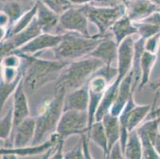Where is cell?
Listing matches in <instances>:
<instances>
[{
    "label": "cell",
    "mask_w": 160,
    "mask_h": 159,
    "mask_svg": "<svg viewBox=\"0 0 160 159\" xmlns=\"http://www.w3.org/2000/svg\"><path fill=\"white\" fill-rule=\"evenodd\" d=\"M18 55L24 59L26 64L23 77L24 88L27 92L30 93L40 89L51 81H56L62 70L69 63V61L60 60L53 61L41 59L36 56Z\"/></svg>",
    "instance_id": "obj_1"
},
{
    "label": "cell",
    "mask_w": 160,
    "mask_h": 159,
    "mask_svg": "<svg viewBox=\"0 0 160 159\" xmlns=\"http://www.w3.org/2000/svg\"><path fill=\"white\" fill-rule=\"evenodd\" d=\"M66 92L63 88L54 89L53 96H48L39 106L36 116L35 136L31 145H38L56 133L58 122L64 112Z\"/></svg>",
    "instance_id": "obj_2"
},
{
    "label": "cell",
    "mask_w": 160,
    "mask_h": 159,
    "mask_svg": "<svg viewBox=\"0 0 160 159\" xmlns=\"http://www.w3.org/2000/svg\"><path fill=\"white\" fill-rule=\"evenodd\" d=\"M104 66L97 58L85 57L69 62L62 71L55 84V89L63 88L66 94L85 86L96 72Z\"/></svg>",
    "instance_id": "obj_3"
},
{
    "label": "cell",
    "mask_w": 160,
    "mask_h": 159,
    "mask_svg": "<svg viewBox=\"0 0 160 159\" xmlns=\"http://www.w3.org/2000/svg\"><path fill=\"white\" fill-rule=\"evenodd\" d=\"M104 37L99 34L87 37L79 33L66 32L62 34L60 43L53 49L55 58L72 61L88 57Z\"/></svg>",
    "instance_id": "obj_4"
},
{
    "label": "cell",
    "mask_w": 160,
    "mask_h": 159,
    "mask_svg": "<svg viewBox=\"0 0 160 159\" xmlns=\"http://www.w3.org/2000/svg\"><path fill=\"white\" fill-rule=\"evenodd\" d=\"M79 7L88 17V21L97 26L99 30L98 34L101 37H106L113 25L127 14V8L124 3L104 7H96L90 3Z\"/></svg>",
    "instance_id": "obj_5"
},
{
    "label": "cell",
    "mask_w": 160,
    "mask_h": 159,
    "mask_svg": "<svg viewBox=\"0 0 160 159\" xmlns=\"http://www.w3.org/2000/svg\"><path fill=\"white\" fill-rule=\"evenodd\" d=\"M89 130L88 112L68 110L62 115L56 133L62 139L65 140L71 135H85Z\"/></svg>",
    "instance_id": "obj_6"
},
{
    "label": "cell",
    "mask_w": 160,
    "mask_h": 159,
    "mask_svg": "<svg viewBox=\"0 0 160 159\" xmlns=\"http://www.w3.org/2000/svg\"><path fill=\"white\" fill-rule=\"evenodd\" d=\"M72 32L85 37H92L88 30V19L80 7H71L59 17L58 34Z\"/></svg>",
    "instance_id": "obj_7"
},
{
    "label": "cell",
    "mask_w": 160,
    "mask_h": 159,
    "mask_svg": "<svg viewBox=\"0 0 160 159\" xmlns=\"http://www.w3.org/2000/svg\"><path fill=\"white\" fill-rule=\"evenodd\" d=\"M42 33V30L38 22L37 17H35L30 26L25 30L1 42V59L14 52V51L18 50Z\"/></svg>",
    "instance_id": "obj_8"
},
{
    "label": "cell",
    "mask_w": 160,
    "mask_h": 159,
    "mask_svg": "<svg viewBox=\"0 0 160 159\" xmlns=\"http://www.w3.org/2000/svg\"><path fill=\"white\" fill-rule=\"evenodd\" d=\"M62 39V34L42 33L14 52L18 54L35 56L38 52L46 49H53L60 43Z\"/></svg>",
    "instance_id": "obj_9"
},
{
    "label": "cell",
    "mask_w": 160,
    "mask_h": 159,
    "mask_svg": "<svg viewBox=\"0 0 160 159\" xmlns=\"http://www.w3.org/2000/svg\"><path fill=\"white\" fill-rule=\"evenodd\" d=\"M36 118L27 117L13 130L11 147L20 148L31 145L35 136Z\"/></svg>",
    "instance_id": "obj_10"
},
{
    "label": "cell",
    "mask_w": 160,
    "mask_h": 159,
    "mask_svg": "<svg viewBox=\"0 0 160 159\" xmlns=\"http://www.w3.org/2000/svg\"><path fill=\"white\" fill-rule=\"evenodd\" d=\"M61 139L57 133L53 134L47 141L38 144V145H30L27 147L14 148V147H1L0 154H11L18 157H31V156L39 155L47 152L49 149L54 147L58 141Z\"/></svg>",
    "instance_id": "obj_11"
},
{
    "label": "cell",
    "mask_w": 160,
    "mask_h": 159,
    "mask_svg": "<svg viewBox=\"0 0 160 159\" xmlns=\"http://www.w3.org/2000/svg\"><path fill=\"white\" fill-rule=\"evenodd\" d=\"M127 8V15L133 22L142 21L160 11V7L151 0H123Z\"/></svg>",
    "instance_id": "obj_12"
},
{
    "label": "cell",
    "mask_w": 160,
    "mask_h": 159,
    "mask_svg": "<svg viewBox=\"0 0 160 159\" xmlns=\"http://www.w3.org/2000/svg\"><path fill=\"white\" fill-rule=\"evenodd\" d=\"M118 49L119 46L115 39L109 38L108 36H106L90 53L89 57L102 61L106 68H112L113 64H117Z\"/></svg>",
    "instance_id": "obj_13"
},
{
    "label": "cell",
    "mask_w": 160,
    "mask_h": 159,
    "mask_svg": "<svg viewBox=\"0 0 160 159\" xmlns=\"http://www.w3.org/2000/svg\"><path fill=\"white\" fill-rule=\"evenodd\" d=\"M13 112H14V129L24 119L30 116V107L27 92L24 88L23 79L13 94Z\"/></svg>",
    "instance_id": "obj_14"
},
{
    "label": "cell",
    "mask_w": 160,
    "mask_h": 159,
    "mask_svg": "<svg viewBox=\"0 0 160 159\" xmlns=\"http://www.w3.org/2000/svg\"><path fill=\"white\" fill-rule=\"evenodd\" d=\"M132 84H133V72L131 71L120 84L116 100L109 111L112 116L119 117L131 97L134 95L135 91L132 88Z\"/></svg>",
    "instance_id": "obj_15"
},
{
    "label": "cell",
    "mask_w": 160,
    "mask_h": 159,
    "mask_svg": "<svg viewBox=\"0 0 160 159\" xmlns=\"http://www.w3.org/2000/svg\"><path fill=\"white\" fill-rule=\"evenodd\" d=\"M89 105L88 83L78 89L68 92L64 103V112L68 110L88 112Z\"/></svg>",
    "instance_id": "obj_16"
},
{
    "label": "cell",
    "mask_w": 160,
    "mask_h": 159,
    "mask_svg": "<svg viewBox=\"0 0 160 159\" xmlns=\"http://www.w3.org/2000/svg\"><path fill=\"white\" fill-rule=\"evenodd\" d=\"M38 2V12L36 17L43 33L58 34V25L60 15L49 9L42 2Z\"/></svg>",
    "instance_id": "obj_17"
},
{
    "label": "cell",
    "mask_w": 160,
    "mask_h": 159,
    "mask_svg": "<svg viewBox=\"0 0 160 159\" xmlns=\"http://www.w3.org/2000/svg\"><path fill=\"white\" fill-rule=\"evenodd\" d=\"M114 36V39L119 46L123 40L135 34H138V29L135 23L124 15L118 20L110 30Z\"/></svg>",
    "instance_id": "obj_18"
},
{
    "label": "cell",
    "mask_w": 160,
    "mask_h": 159,
    "mask_svg": "<svg viewBox=\"0 0 160 159\" xmlns=\"http://www.w3.org/2000/svg\"><path fill=\"white\" fill-rule=\"evenodd\" d=\"M105 131L106 136L108 142V151H110L115 144L120 142V124L119 117L112 116L110 112L103 117L102 121Z\"/></svg>",
    "instance_id": "obj_19"
},
{
    "label": "cell",
    "mask_w": 160,
    "mask_h": 159,
    "mask_svg": "<svg viewBox=\"0 0 160 159\" xmlns=\"http://www.w3.org/2000/svg\"><path fill=\"white\" fill-rule=\"evenodd\" d=\"M87 134H88V138L102 150L104 159L108 158V138L106 136L103 122L101 121L94 122L88 130V132Z\"/></svg>",
    "instance_id": "obj_20"
},
{
    "label": "cell",
    "mask_w": 160,
    "mask_h": 159,
    "mask_svg": "<svg viewBox=\"0 0 160 159\" xmlns=\"http://www.w3.org/2000/svg\"><path fill=\"white\" fill-rule=\"evenodd\" d=\"M145 41L143 38L139 37L138 40L135 41L134 45V57L132 64V71L133 72V84L132 88L135 90L139 87L141 79V59L144 49Z\"/></svg>",
    "instance_id": "obj_21"
},
{
    "label": "cell",
    "mask_w": 160,
    "mask_h": 159,
    "mask_svg": "<svg viewBox=\"0 0 160 159\" xmlns=\"http://www.w3.org/2000/svg\"><path fill=\"white\" fill-rule=\"evenodd\" d=\"M154 105H137L136 104L129 113L128 130V132L135 131L142 123L143 120L149 116Z\"/></svg>",
    "instance_id": "obj_22"
},
{
    "label": "cell",
    "mask_w": 160,
    "mask_h": 159,
    "mask_svg": "<svg viewBox=\"0 0 160 159\" xmlns=\"http://www.w3.org/2000/svg\"><path fill=\"white\" fill-rule=\"evenodd\" d=\"M158 55L144 51L141 59V79L138 90L141 91L150 81L151 72L157 61Z\"/></svg>",
    "instance_id": "obj_23"
},
{
    "label": "cell",
    "mask_w": 160,
    "mask_h": 159,
    "mask_svg": "<svg viewBox=\"0 0 160 159\" xmlns=\"http://www.w3.org/2000/svg\"><path fill=\"white\" fill-rule=\"evenodd\" d=\"M37 12L38 2H35L34 5H33L28 11L25 12L19 19L13 25L12 27L8 30L6 39L9 38V37H12L14 35L20 33V32L22 31V30H25L27 27H28V26H30V23L32 22V21L33 20V18H34V17H36V15H37Z\"/></svg>",
    "instance_id": "obj_24"
},
{
    "label": "cell",
    "mask_w": 160,
    "mask_h": 159,
    "mask_svg": "<svg viewBox=\"0 0 160 159\" xmlns=\"http://www.w3.org/2000/svg\"><path fill=\"white\" fill-rule=\"evenodd\" d=\"M126 159H142V147L136 130L130 132L124 149Z\"/></svg>",
    "instance_id": "obj_25"
},
{
    "label": "cell",
    "mask_w": 160,
    "mask_h": 159,
    "mask_svg": "<svg viewBox=\"0 0 160 159\" xmlns=\"http://www.w3.org/2000/svg\"><path fill=\"white\" fill-rule=\"evenodd\" d=\"M22 10V7L20 5L19 2L15 1H7L1 2V12H3L9 17V27L7 29V31L24 14L25 12H23Z\"/></svg>",
    "instance_id": "obj_26"
},
{
    "label": "cell",
    "mask_w": 160,
    "mask_h": 159,
    "mask_svg": "<svg viewBox=\"0 0 160 159\" xmlns=\"http://www.w3.org/2000/svg\"><path fill=\"white\" fill-rule=\"evenodd\" d=\"M14 130V112L11 106L0 121V138L1 141L7 140L11 136Z\"/></svg>",
    "instance_id": "obj_27"
},
{
    "label": "cell",
    "mask_w": 160,
    "mask_h": 159,
    "mask_svg": "<svg viewBox=\"0 0 160 159\" xmlns=\"http://www.w3.org/2000/svg\"><path fill=\"white\" fill-rule=\"evenodd\" d=\"M33 1L42 2L58 15H62L67 10L72 7V4L69 0H33Z\"/></svg>",
    "instance_id": "obj_28"
},
{
    "label": "cell",
    "mask_w": 160,
    "mask_h": 159,
    "mask_svg": "<svg viewBox=\"0 0 160 159\" xmlns=\"http://www.w3.org/2000/svg\"><path fill=\"white\" fill-rule=\"evenodd\" d=\"M134 23L138 29V34L139 35V37L143 38L144 40H147L149 37L160 33L159 26L149 24V23L142 22Z\"/></svg>",
    "instance_id": "obj_29"
},
{
    "label": "cell",
    "mask_w": 160,
    "mask_h": 159,
    "mask_svg": "<svg viewBox=\"0 0 160 159\" xmlns=\"http://www.w3.org/2000/svg\"><path fill=\"white\" fill-rule=\"evenodd\" d=\"M142 147V159H160L153 143L147 137H139Z\"/></svg>",
    "instance_id": "obj_30"
},
{
    "label": "cell",
    "mask_w": 160,
    "mask_h": 159,
    "mask_svg": "<svg viewBox=\"0 0 160 159\" xmlns=\"http://www.w3.org/2000/svg\"><path fill=\"white\" fill-rule=\"evenodd\" d=\"M160 48V33L154 35L145 41L144 49L147 52L157 54Z\"/></svg>",
    "instance_id": "obj_31"
},
{
    "label": "cell",
    "mask_w": 160,
    "mask_h": 159,
    "mask_svg": "<svg viewBox=\"0 0 160 159\" xmlns=\"http://www.w3.org/2000/svg\"><path fill=\"white\" fill-rule=\"evenodd\" d=\"M65 159H85L82 141L69 151L65 152Z\"/></svg>",
    "instance_id": "obj_32"
},
{
    "label": "cell",
    "mask_w": 160,
    "mask_h": 159,
    "mask_svg": "<svg viewBox=\"0 0 160 159\" xmlns=\"http://www.w3.org/2000/svg\"><path fill=\"white\" fill-rule=\"evenodd\" d=\"M64 142H65V140L62 138L58 141L49 159H65V152L63 150Z\"/></svg>",
    "instance_id": "obj_33"
},
{
    "label": "cell",
    "mask_w": 160,
    "mask_h": 159,
    "mask_svg": "<svg viewBox=\"0 0 160 159\" xmlns=\"http://www.w3.org/2000/svg\"><path fill=\"white\" fill-rule=\"evenodd\" d=\"M108 159H126L124 153L122 151L120 142H118L117 143L115 144V146L110 151V154H109Z\"/></svg>",
    "instance_id": "obj_34"
},
{
    "label": "cell",
    "mask_w": 160,
    "mask_h": 159,
    "mask_svg": "<svg viewBox=\"0 0 160 159\" xmlns=\"http://www.w3.org/2000/svg\"><path fill=\"white\" fill-rule=\"evenodd\" d=\"M88 134L81 135V141L83 143V147H84V151H85V159H94L92 156L91 153L89 151V144H88Z\"/></svg>",
    "instance_id": "obj_35"
},
{
    "label": "cell",
    "mask_w": 160,
    "mask_h": 159,
    "mask_svg": "<svg viewBox=\"0 0 160 159\" xmlns=\"http://www.w3.org/2000/svg\"><path fill=\"white\" fill-rule=\"evenodd\" d=\"M69 1L72 4H76V5L79 6L87 5V4H90L92 2V0H69Z\"/></svg>",
    "instance_id": "obj_36"
},
{
    "label": "cell",
    "mask_w": 160,
    "mask_h": 159,
    "mask_svg": "<svg viewBox=\"0 0 160 159\" xmlns=\"http://www.w3.org/2000/svg\"><path fill=\"white\" fill-rule=\"evenodd\" d=\"M150 85H151V87L154 91H155L157 93L160 94V79H158V81H155V82L151 83Z\"/></svg>",
    "instance_id": "obj_37"
},
{
    "label": "cell",
    "mask_w": 160,
    "mask_h": 159,
    "mask_svg": "<svg viewBox=\"0 0 160 159\" xmlns=\"http://www.w3.org/2000/svg\"><path fill=\"white\" fill-rule=\"evenodd\" d=\"M149 117H151V119H154V118H158L160 117V107H158V108L155 109L152 108L151 113L149 114Z\"/></svg>",
    "instance_id": "obj_38"
},
{
    "label": "cell",
    "mask_w": 160,
    "mask_h": 159,
    "mask_svg": "<svg viewBox=\"0 0 160 159\" xmlns=\"http://www.w3.org/2000/svg\"><path fill=\"white\" fill-rule=\"evenodd\" d=\"M154 147H155L157 153H158L160 156V133H159V135L157 136L156 139H155V142H154Z\"/></svg>",
    "instance_id": "obj_39"
},
{
    "label": "cell",
    "mask_w": 160,
    "mask_h": 159,
    "mask_svg": "<svg viewBox=\"0 0 160 159\" xmlns=\"http://www.w3.org/2000/svg\"><path fill=\"white\" fill-rule=\"evenodd\" d=\"M1 159H18V156L11 154H1Z\"/></svg>",
    "instance_id": "obj_40"
},
{
    "label": "cell",
    "mask_w": 160,
    "mask_h": 159,
    "mask_svg": "<svg viewBox=\"0 0 160 159\" xmlns=\"http://www.w3.org/2000/svg\"><path fill=\"white\" fill-rule=\"evenodd\" d=\"M56 145H57V144H56ZM56 145H55V146H56ZM55 146L53 147H52L51 149H49V150L47 151V152L45 153L44 155H43L42 157V159H49V157H50V155H51V154H52V153H53V150H54Z\"/></svg>",
    "instance_id": "obj_41"
},
{
    "label": "cell",
    "mask_w": 160,
    "mask_h": 159,
    "mask_svg": "<svg viewBox=\"0 0 160 159\" xmlns=\"http://www.w3.org/2000/svg\"><path fill=\"white\" fill-rule=\"evenodd\" d=\"M151 1L153 2H155L157 6H158V7H160V0H151Z\"/></svg>",
    "instance_id": "obj_42"
},
{
    "label": "cell",
    "mask_w": 160,
    "mask_h": 159,
    "mask_svg": "<svg viewBox=\"0 0 160 159\" xmlns=\"http://www.w3.org/2000/svg\"><path fill=\"white\" fill-rule=\"evenodd\" d=\"M95 2H106V1H112V0H92Z\"/></svg>",
    "instance_id": "obj_43"
},
{
    "label": "cell",
    "mask_w": 160,
    "mask_h": 159,
    "mask_svg": "<svg viewBox=\"0 0 160 159\" xmlns=\"http://www.w3.org/2000/svg\"><path fill=\"white\" fill-rule=\"evenodd\" d=\"M159 133H160V122H159Z\"/></svg>",
    "instance_id": "obj_44"
}]
</instances>
